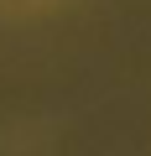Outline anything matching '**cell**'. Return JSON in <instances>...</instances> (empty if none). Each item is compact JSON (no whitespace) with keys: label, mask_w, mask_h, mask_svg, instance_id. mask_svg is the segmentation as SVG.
<instances>
[{"label":"cell","mask_w":151,"mask_h":156,"mask_svg":"<svg viewBox=\"0 0 151 156\" xmlns=\"http://www.w3.org/2000/svg\"><path fill=\"white\" fill-rule=\"evenodd\" d=\"M5 16H47V11H63L68 0H0Z\"/></svg>","instance_id":"cell-1"}]
</instances>
